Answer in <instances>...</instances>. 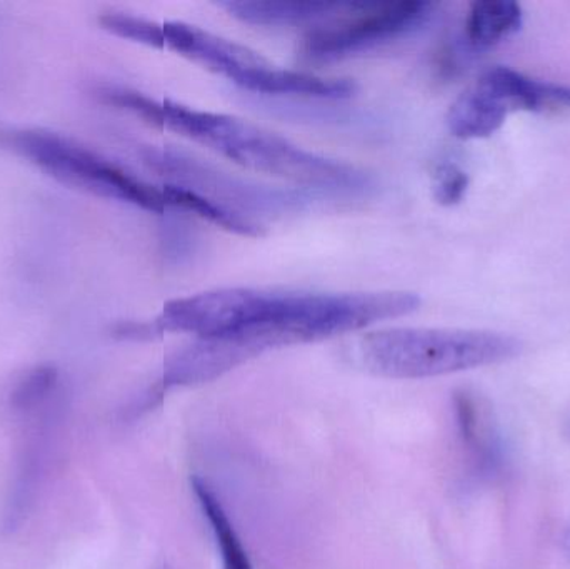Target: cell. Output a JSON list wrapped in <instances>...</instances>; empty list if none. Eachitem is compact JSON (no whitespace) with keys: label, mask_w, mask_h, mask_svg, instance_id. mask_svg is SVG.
Returning <instances> with one entry per match:
<instances>
[{"label":"cell","mask_w":570,"mask_h":569,"mask_svg":"<svg viewBox=\"0 0 570 569\" xmlns=\"http://www.w3.org/2000/svg\"><path fill=\"white\" fill-rule=\"evenodd\" d=\"M419 307L421 297L407 291L304 293L220 287L170 301L156 324L163 334L229 337L259 356L281 346L355 333L407 316Z\"/></svg>","instance_id":"1"},{"label":"cell","mask_w":570,"mask_h":569,"mask_svg":"<svg viewBox=\"0 0 570 569\" xmlns=\"http://www.w3.org/2000/svg\"><path fill=\"white\" fill-rule=\"evenodd\" d=\"M97 96L157 129L170 130L207 147L244 169L279 177L318 196H362L374 187V179L364 170L311 153L239 117L154 99L122 86H100Z\"/></svg>","instance_id":"2"},{"label":"cell","mask_w":570,"mask_h":569,"mask_svg":"<svg viewBox=\"0 0 570 569\" xmlns=\"http://www.w3.org/2000/svg\"><path fill=\"white\" fill-rule=\"evenodd\" d=\"M521 353V341L492 331L389 327L352 344L355 363L389 380H424L504 363Z\"/></svg>","instance_id":"3"},{"label":"cell","mask_w":570,"mask_h":569,"mask_svg":"<svg viewBox=\"0 0 570 569\" xmlns=\"http://www.w3.org/2000/svg\"><path fill=\"white\" fill-rule=\"evenodd\" d=\"M0 144L60 183L150 213L170 209L164 187L153 186L94 150L40 129L0 130Z\"/></svg>","instance_id":"4"},{"label":"cell","mask_w":570,"mask_h":569,"mask_svg":"<svg viewBox=\"0 0 570 569\" xmlns=\"http://www.w3.org/2000/svg\"><path fill=\"white\" fill-rule=\"evenodd\" d=\"M164 49L233 80L243 89L269 96L325 99L332 82L315 73L281 69L249 47L186 22H164Z\"/></svg>","instance_id":"5"},{"label":"cell","mask_w":570,"mask_h":569,"mask_svg":"<svg viewBox=\"0 0 570 569\" xmlns=\"http://www.w3.org/2000/svg\"><path fill=\"white\" fill-rule=\"evenodd\" d=\"M144 159L166 177L167 184L196 190L254 223L263 224L264 217L302 213L318 196L308 190L259 186L169 147L149 149Z\"/></svg>","instance_id":"6"},{"label":"cell","mask_w":570,"mask_h":569,"mask_svg":"<svg viewBox=\"0 0 570 569\" xmlns=\"http://www.w3.org/2000/svg\"><path fill=\"white\" fill-rule=\"evenodd\" d=\"M438 3L424 0L352 3L335 17L308 30L302 50L312 60H338L367 52L422 29L434 17Z\"/></svg>","instance_id":"7"},{"label":"cell","mask_w":570,"mask_h":569,"mask_svg":"<svg viewBox=\"0 0 570 569\" xmlns=\"http://www.w3.org/2000/svg\"><path fill=\"white\" fill-rule=\"evenodd\" d=\"M351 3L298 2V0H227L220 9L250 26L295 27L321 26L344 13Z\"/></svg>","instance_id":"8"},{"label":"cell","mask_w":570,"mask_h":569,"mask_svg":"<svg viewBox=\"0 0 570 569\" xmlns=\"http://www.w3.org/2000/svg\"><path fill=\"white\" fill-rule=\"evenodd\" d=\"M514 112L505 97L484 77L465 90L448 112V127L459 139H484L501 129Z\"/></svg>","instance_id":"9"},{"label":"cell","mask_w":570,"mask_h":569,"mask_svg":"<svg viewBox=\"0 0 570 569\" xmlns=\"http://www.w3.org/2000/svg\"><path fill=\"white\" fill-rule=\"evenodd\" d=\"M454 411L462 443L468 448L475 468L484 474L494 473L501 464V448L488 410L482 408L478 398L461 391L454 396Z\"/></svg>","instance_id":"10"},{"label":"cell","mask_w":570,"mask_h":569,"mask_svg":"<svg viewBox=\"0 0 570 569\" xmlns=\"http://www.w3.org/2000/svg\"><path fill=\"white\" fill-rule=\"evenodd\" d=\"M522 7L512 0H478L465 17V39L474 49H489L518 32Z\"/></svg>","instance_id":"11"},{"label":"cell","mask_w":570,"mask_h":569,"mask_svg":"<svg viewBox=\"0 0 570 569\" xmlns=\"http://www.w3.org/2000/svg\"><path fill=\"white\" fill-rule=\"evenodd\" d=\"M164 193H166L167 203L170 209L187 210L194 216L214 224V226L223 227L229 233L239 234L244 237H261L266 227L263 224L254 223L227 207L220 206L216 200L196 193V190L187 189V187L176 186V184H164Z\"/></svg>","instance_id":"12"},{"label":"cell","mask_w":570,"mask_h":569,"mask_svg":"<svg viewBox=\"0 0 570 569\" xmlns=\"http://www.w3.org/2000/svg\"><path fill=\"white\" fill-rule=\"evenodd\" d=\"M194 494L203 508L204 517L209 521L210 530H213L214 538H216L217 548L223 558L224 569H254L247 557L246 548L243 547V541L237 537V531L234 530L223 503L217 500L216 493L210 490L209 484L200 478H193Z\"/></svg>","instance_id":"13"},{"label":"cell","mask_w":570,"mask_h":569,"mask_svg":"<svg viewBox=\"0 0 570 569\" xmlns=\"http://www.w3.org/2000/svg\"><path fill=\"white\" fill-rule=\"evenodd\" d=\"M59 371L52 364H42L23 374L10 393V406L20 413H32L56 393Z\"/></svg>","instance_id":"14"},{"label":"cell","mask_w":570,"mask_h":569,"mask_svg":"<svg viewBox=\"0 0 570 569\" xmlns=\"http://www.w3.org/2000/svg\"><path fill=\"white\" fill-rule=\"evenodd\" d=\"M99 22L114 36L134 40V42L144 43L154 49H164L163 23L126 12L102 13Z\"/></svg>","instance_id":"15"},{"label":"cell","mask_w":570,"mask_h":569,"mask_svg":"<svg viewBox=\"0 0 570 569\" xmlns=\"http://www.w3.org/2000/svg\"><path fill=\"white\" fill-rule=\"evenodd\" d=\"M469 174L455 163H441L434 167L432 173V190L434 199L441 206H455L464 199L468 194Z\"/></svg>","instance_id":"16"},{"label":"cell","mask_w":570,"mask_h":569,"mask_svg":"<svg viewBox=\"0 0 570 569\" xmlns=\"http://www.w3.org/2000/svg\"><path fill=\"white\" fill-rule=\"evenodd\" d=\"M566 543H568V548H569V551H570V528H569V531H568V537H566Z\"/></svg>","instance_id":"17"}]
</instances>
